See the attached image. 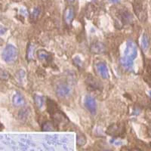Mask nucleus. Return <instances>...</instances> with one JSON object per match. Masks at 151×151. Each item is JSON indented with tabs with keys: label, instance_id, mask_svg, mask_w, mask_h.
Segmentation results:
<instances>
[{
	"label": "nucleus",
	"instance_id": "nucleus-1",
	"mask_svg": "<svg viewBox=\"0 0 151 151\" xmlns=\"http://www.w3.org/2000/svg\"><path fill=\"white\" fill-rule=\"evenodd\" d=\"M137 55V48L135 43L132 40L126 42L123 55L120 59V63L123 68L127 70H132L134 65V60Z\"/></svg>",
	"mask_w": 151,
	"mask_h": 151
},
{
	"label": "nucleus",
	"instance_id": "nucleus-2",
	"mask_svg": "<svg viewBox=\"0 0 151 151\" xmlns=\"http://www.w3.org/2000/svg\"><path fill=\"white\" fill-rule=\"evenodd\" d=\"M18 57V50L13 45H7L2 53L3 60L8 64H12L16 61Z\"/></svg>",
	"mask_w": 151,
	"mask_h": 151
},
{
	"label": "nucleus",
	"instance_id": "nucleus-3",
	"mask_svg": "<svg viewBox=\"0 0 151 151\" xmlns=\"http://www.w3.org/2000/svg\"><path fill=\"white\" fill-rule=\"evenodd\" d=\"M72 88L67 83H59L56 87V94L60 98H65L70 96Z\"/></svg>",
	"mask_w": 151,
	"mask_h": 151
},
{
	"label": "nucleus",
	"instance_id": "nucleus-4",
	"mask_svg": "<svg viewBox=\"0 0 151 151\" xmlns=\"http://www.w3.org/2000/svg\"><path fill=\"white\" fill-rule=\"evenodd\" d=\"M95 70L100 77H101L104 79H107L110 78V73H109L108 68L106 66V63L103 61L98 62L94 66Z\"/></svg>",
	"mask_w": 151,
	"mask_h": 151
},
{
	"label": "nucleus",
	"instance_id": "nucleus-5",
	"mask_svg": "<svg viewBox=\"0 0 151 151\" xmlns=\"http://www.w3.org/2000/svg\"><path fill=\"white\" fill-rule=\"evenodd\" d=\"M84 105L86 106V108L88 110V111L91 113L92 115H94L96 113L97 104L96 101H95V99L93 97L90 96V95H87L85 98Z\"/></svg>",
	"mask_w": 151,
	"mask_h": 151
},
{
	"label": "nucleus",
	"instance_id": "nucleus-6",
	"mask_svg": "<svg viewBox=\"0 0 151 151\" xmlns=\"http://www.w3.org/2000/svg\"><path fill=\"white\" fill-rule=\"evenodd\" d=\"M134 9L136 15H137V17L139 18L140 21H141V22L145 21L147 17V14L145 11L143 9V5H141V3H139V2H136L134 4Z\"/></svg>",
	"mask_w": 151,
	"mask_h": 151
},
{
	"label": "nucleus",
	"instance_id": "nucleus-7",
	"mask_svg": "<svg viewBox=\"0 0 151 151\" xmlns=\"http://www.w3.org/2000/svg\"><path fill=\"white\" fill-rule=\"evenodd\" d=\"M75 17V11H74L73 7L72 6H68L67 9L64 11V21L67 25H70L72 23L73 20L74 19Z\"/></svg>",
	"mask_w": 151,
	"mask_h": 151
},
{
	"label": "nucleus",
	"instance_id": "nucleus-8",
	"mask_svg": "<svg viewBox=\"0 0 151 151\" xmlns=\"http://www.w3.org/2000/svg\"><path fill=\"white\" fill-rule=\"evenodd\" d=\"M38 58L45 63H50L52 60V55L45 50H39L37 52Z\"/></svg>",
	"mask_w": 151,
	"mask_h": 151
},
{
	"label": "nucleus",
	"instance_id": "nucleus-9",
	"mask_svg": "<svg viewBox=\"0 0 151 151\" xmlns=\"http://www.w3.org/2000/svg\"><path fill=\"white\" fill-rule=\"evenodd\" d=\"M12 102L15 106H23L25 104V99L21 93L17 92L13 97Z\"/></svg>",
	"mask_w": 151,
	"mask_h": 151
},
{
	"label": "nucleus",
	"instance_id": "nucleus-10",
	"mask_svg": "<svg viewBox=\"0 0 151 151\" xmlns=\"http://www.w3.org/2000/svg\"><path fill=\"white\" fill-rule=\"evenodd\" d=\"M91 51L94 54H102L105 52V46L101 42H97L93 43L91 46Z\"/></svg>",
	"mask_w": 151,
	"mask_h": 151
},
{
	"label": "nucleus",
	"instance_id": "nucleus-11",
	"mask_svg": "<svg viewBox=\"0 0 151 151\" xmlns=\"http://www.w3.org/2000/svg\"><path fill=\"white\" fill-rule=\"evenodd\" d=\"M120 129H122L120 125H119L118 124H113V125H111L110 127L107 129L106 133L108 134H110V135L117 136L120 134Z\"/></svg>",
	"mask_w": 151,
	"mask_h": 151
},
{
	"label": "nucleus",
	"instance_id": "nucleus-12",
	"mask_svg": "<svg viewBox=\"0 0 151 151\" xmlns=\"http://www.w3.org/2000/svg\"><path fill=\"white\" fill-rule=\"evenodd\" d=\"M42 129L45 132H52V131L56 130V124L52 121H46L42 124Z\"/></svg>",
	"mask_w": 151,
	"mask_h": 151
},
{
	"label": "nucleus",
	"instance_id": "nucleus-13",
	"mask_svg": "<svg viewBox=\"0 0 151 151\" xmlns=\"http://www.w3.org/2000/svg\"><path fill=\"white\" fill-rule=\"evenodd\" d=\"M35 50H36V47L34 45L29 43L28 45L27 50V59L28 60H32L34 58V53Z\"/></svg>",
	"mask_w": 151,
	"mask_h": 151
},
{
	"label": "nucleus",
	"instance_id": "nucleus-14",
	"mask_svg": "<svg viewBox=\"0 0 151 151\" xmlns=\"http://www.w3.org/2000/svg\"><path fill=\"white\" fill-rule=\"evenodd\" d=\"M33 99H34L36 106L39 109H41L45 104V98L43 96H41V95H39V94H35L33 96Z\"/></svg>",
	"mask_w": 151,
	"mask_h": 151
},
{
	"label": "nucleus",
	"instance_id": "nucleus-15",
	"mask_svg": "<svg viewBox=\"0 0 151 151\" xmlns=\"http://www.w3.org/2000/svg\"><path fill=\"white\" fill-rule=\"evenodd\" d=\"M141 47H142L143 50H144V51L147 50V48H149L150 40H149V37H148V36L146 34V33H144V34L142 36V37H141Z\"/></svg>",
	"mask_w": 151,
	"mask_h": 151
},
{
	"label": "nucleus",
	"instance_id": "nucleus-16",
	"mask_svg": "<svg viewBox=\"0 0 151 151\" xmlns=\"http://www.w3.org/2000/svg\"><path fill=\"white\" fill-rule=\"evenodd\" d=\"M29 109L27 108V107H24L22 108L21 110H20L18 113V117L19 119H21V120H25L27 119V118L29 116Z\"/></svg>",
	"mask_w": 151,
	"mask_h": 151
},
{
	"label": "nucleus",
	"instance_id": "nucleus-17",
	"mask_svg": "<svg viewBox=\"0 0 151 151\" xmlns=\"http://www.w3.org/2000/svg\"><path fill=\"white\" fill-rule=\"evenodd\" d=\"M121 17H122V20L124 23H129V24L133 21V17H132V14L127 11L122 12L121 14Z\"/></svg>",
	"mask_w": 151,
	"mask_h": 151
},
{
	"label": "nucleus",
	"instance_id": "nucleus-18",
	"mask_svg": "<svg viewBox=\"0 0 151 151\" xmlns=\"http://www.w3.org/2000/svg\"><path fill=\"white\" fill-rule=\"evenodd\" d=\"M87 83L92 88H100L99 82H98V80L94 79V78H88L87 79Z\"/></svg>",
	"mask_w": 151,
	"mask_h": 151
},
{
	"label": "nucleus",
	"instance_id": "nucleus-19",
	"mask_svg": "<svg viewBox=\"0 0 151 151\" xmlns=\"http://www.w3.org/2000/svg\"><path fill=\"white\" fill-rule=\"evenodd\" d=\"M86 136L83 134H77V137H76V143H77V145L79 146H83L86 144Z\"/></svg>",
	"mask_w": 151,
	"mask_h": 151
},
{
	"label": "nucleus",
	"instance_id": "nucleus-20",
	"mask_svg": "<svg viewBox=\"0 0 151 151\" xmlns=\"http://www.w3.org/2000/svg\"><path fill=\"white\" fill-rule=\"evenodd\" d=\"M40 13H41V8L40 6H36L33 9L32 14H31V18L33 20H36L38 18V17L40 16Z\"/></svg>",
	"mask_w": 151,
	"mask_h": 151
},
{
	"label": "nucleus",
	"instance_id": "nucleus-21",
	"mask_svg": "<svg viewBox=\"0 0 151 151\" xmlns=\"http://www.w3.org/2000/svg\"><path fill=\"white\" fill-rule=\"evenodd\" d=\"M17 77L18 78L19 80L22 81L23 78L25 77V72L24 70H20L18 73H17Z\"/></svg>",
	"mask_w": 151,
	"mask_h": 151
},
{
	"label": "nucleus",
	"instance_id": "nucleus-22",
	"mask_svg": "<svg viewBox=\"0 0 151 151\" xmlns=\"http://www.w3.org/2000/svg\"><path fill=\"white\" fill-rule=\"evenodd\" d=\"M0 77L3 79H6L9 78V74L4 70H0Z\"/></svg>",
	"mask_w": 151,
	"mask_h": 151
},
{
	"label": "nucleus",
	"instance_id": "nucleus-23",
	"mask_svg": "<svg viewBox=\"0 0 151 151\" xmlns=\"http://www.w3.org/2000/svg\"><path fill=\"white\" fill-rule=\"evenodd\" d=\"M20 13H21V15L24 16V17H27L28 16V12L26 9H24V8H21L20 9Z\"/></svg>",
	"mask_w": 151,
	"mask_h": 151
},
{
	"label": "nucleus",
	"instance_id": "nucleus-24",
	"mask_svg": "<svg viewBox=\"0 0 151 151\" xmlns=\"http://www.w3.org/2000/svg\"><path fill=\"white\" fill-rule=\"evenodd\" d=\"M6 31H7V29H6V28L4 27L2 25H0V36H2V35L5 34V33H6Z\"/></svg>",
	"mask_w": 151,
	"mask_h": 151
},
{
	"label": "nucleus",
	"instance_id": "nucleus-25",
	"mask_svg": "<svg viewBox=\"0 0 151 151\" xmlns=\"http://www.w3.org/2000/svg\"><path fill=\"white\" fill-rule=\"evenodd\" d=\"M110 2L113 4H117L120 2V0H110Z\"/></svg>",
	"mask_w": 151,
	"mask_h": 151
},
{
	"label": "nucleus",
	"instance_id": "nucleus-26",
	"mask_svg": "<svg viewBox=\"0 0 151 151\" xmlns=\"http://www.w3.org/2000/svg\"><path fill=\"white\" fill-rule=\"evenodd\" d=\"M3 40H2V39H0V46H2V44H3Z\"/></svg>",
	"mask_w": 151,
	"mask_h": 151
},
{
	"label": "nucleus",
	"instance_id": "nucleus-27",
	"mask_svg": "<svg viewBox=\"0 0 151 151\" xmlns=\"http://www.w3.org/2000/svg\"><path fill=\"white\" fill-rule=\"evenodd\" d=\"M130 151H141V150H137V149H132Z\"/></svg>",
	"mask_w": 151,
	"mask_h": 151
},
{
	"label": "nucleus",
	"instance_id": "nucleus-28",
	"mask_svg": "<svg viewBox=\"0 0 151 151\" xmlns=\"http://www.w3.org/2000/svg\"><path fill=\"white\" fill-rule=\"evenodd\" d=\"M74 1H75V0H67V2H73Z\"/></svg>",
	"mask_w": 151,
	"mask_h": 151
}]
</instances>
